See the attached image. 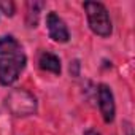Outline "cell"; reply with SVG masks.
Segmentation results:
<instances>
[{
    "instance_id": "6da1fadb",
    "label": "cell",
    "mask_w": 135,
    "mask_h": 135,
    "mask_svg": "<svg viewBox=\"0 0 135 135\" xmlns=\"http://www.w3.org/2000/svg\"><path fill=\"white\" fill-rule=\"evenodd\" d=\"M27 57L13 35L0 37V84H13L26 69Z\"/></svg>"
},
{
    "instance_id": "7a4b0ae2",
    "label": "cell",
    "mask_w": 135,
    "mask_h": 135,
    "mask_svg": "<svg viewBox=\"0 0 135 135\" xmlns=\"http://www.w3.org/2000/svg\"><path fill=\"white\" fill-rule=\"evenodd\" d=\"M5 105L8 111L16 118L32 116L37 111V99L27 89H11L5 97Z\"/></svg>"
},
{
    "instance_id": "3957f363",
    "label": "cell",
    "mask_w": 135,
    "mask_h": 135,
    "mask_svg": "<svg viewBox=\"0 0 135 135\" xmlns=\"http://www.w3.org/2000/svg\"><path fill=\"white\" fill-rule=\"evenodd\" d=\"M83 7H84L91 30L102 38L110 37L113 32V24H111L110 15H108V10L105 8V5H102L99 2H84Z\"/></svg>"
},
{
    "instance_id": "277c9868",
    "label": "cell",
    "mask_w": 135,
    "mask_h": 135,
    "mask_svg": "<svg viewBox=\"0 0 135 135\" xmlns=\"http://www.w3.org/2000/svg\"><path fill=\"white\" fill-rule=\"evenodd\" d=\"M97 100H99V108L103 116L105 122H113L114 114H116V105H114V95L110 86L100 84L97 89Z\"/></svg>"
},
{
    "instance_id": "5b68a950",
    "label": "cell",
    "mask_w": 135,
    "mask_h": 135,
    "mask_svg": "<svg viewBox=\"0 0 135 135\" xmlns=\"http://www.w3.org/2000/svg\"><path fill=\"white\" fill-rule=\"evenodd\" d=\"M46 27H48V33L49 38H52L57 43H67L70 40V32L69 27L64 22L62 18H59V15L56 11L48 13L46 16Z\"/></svg>"
},
{
    "instance_id": "8992f818",
    "label": "cell",
    "mask_w": 135,
    "mask_h": 135,
    "mask_svg": "<svg viewBox=\"0 0 135 135\" xmlns=\"http://www.w3.org/2000/svg\"><path fill=\"white\" fill-rule=\"evenodd\" d=\"M38 65L40 69L45 70V72H49V73H54V75H60L62 72V65H60V59L52 54V52H41L40 57H38Z\"/></svg>"
},
{
    "instance_id": "52a82bcc",
    "label": "cell",
    "mask_w": 135,
    "mask_h": 135,
    "mask_svg": "<svg viewBox=\"0 0 135 135\" xmlns=\"http://www.w3.org/2000/svg\"><path fill=\"white\" fill-rule=\"evenodd\" d=\"M43 7H45L43 2H29L27 3V24H29V27H37L38 16H40V11Z\"/></svg>"
},
{
    "instance_id": "ba28073f",
    "label": "cell",
    "mask_w": 135,
    "mask_h": 135,
    "mask_svg": "<svg viewBox=\"0 0 135 135\" xmlns=\"http://www.w3.org/2000/svg\"><path fill=\"white\" fill-rule=\"evenodd\" d=\"M0 11H2L5 16L11 18L15 15V3L13 2H0Z\"/></svg>"
},
{
    "instance_id": "9c48e42d",
    "label": "cell",
    "mask_w": 135,
    "mask_h": 135,
    "mask_svg": "<svg viewBox=\"0 0 135 135\" xmlns=\"http://www.w3.org/2000/svg\"><path fill=\"white\" fill-rule=\"evenodd\" d=\"M84 135H100L97 130H94V129H89V130H86L84 132Z\"/></svg>"
}]
</instances>
